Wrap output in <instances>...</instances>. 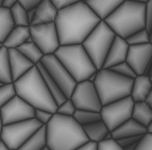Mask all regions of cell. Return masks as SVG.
<instances>
[{
	"mask_svg": "<svg viewBox=\"0 0 152 150\" xmlns=\"http://www.w3.org/2000/svg\"><path fill=\"white\" fill-rule=\"evenodd\" d=\"M36 67H37L38 71H39V74H41L42 78H43L44 82H45L46 86H47V89H48V91L50 92V94L52 95V97H53L54 101L56 102V104H61L62 102L65 101L67 98L65 97V95L62 93V91L60 89V87L58 86V84L56 83V82L53 81V79L50 77V75L47 72V70L45 69V67L42 65L41 63H38L37 65H36Z\"/></svg>",
	"mask_w": 152,
	"mask_h": 150,
	"instance_id": "23",
	"label": "cell"
},
{
	"mask_svg": "<svg viewBox=\"0 0 152 150\" xmlns=\"http://www.w3.org/2000/svg\"><path fill=\"white\" fill-rule=\"evenodd\" d=\"M131 118L147 128L152 121V109L145 101L134 102Z\"/></svg>",
	"mask_w": 152,
	"mask_h": 150,
	"instance_id": "24",
	"label": "cell"
},
{
	"mask_svg": "<svg viewBox=\"0 0 152 150\" xmlns=\"http://www.w3.org/2000/svg\"><path fill=\"white\" fill-rule=\"evenodd\" d=\"M41 64L45 67V69L53 79V81L58 84V86L65 95L66 98H69L76 87L77 82L75 81L68 71L66 70L65 67L60 63L56 56L54 54L44 56Z\"/></svg>",
	"mask_w": 152,
	"mask_h": 150,
	"instance_id": "11",
	"label": "cell"
},
{
	"mask_svg": "<svg viewBox=\"0 0 152 150\" xmlns=\"http://www.w3.org/2000/svg\"><path fill=\"white\" fill-rule=\"evenodd\" d=\"M14 150H19V149H14Z\"/></svg>",
	"mask_w": 152,
	"mask_h": 150,
	"instance_id": "57",
	"label": "cell"
},
{
	"mask_svg": "<svg viewBox=\"0 0 152 150\" xmlns=\"http://www.w3.org/2000/svg\"><path fill=\"white\" fill-rule=\"evenodd\" d=\"M15 27L10 10L0 7V44L2 45L7 36Z\"/></svg>",
	"mask_w": 152,
	"mask_h": 150,
	"instance_id": "26",
	"label": "cell"
},
{
	"mask_svg": "<svg viewBox=\"0 0 152 150\" xmlns=\"http://www.w3.org/2000/svg\"><path fill=\"white\" fill-rule=\"evenodd\" d=\"M151 89H152V85L150 83L149 77L146 76V75L136 76L133 79L130 97H131L132 100L134 102L145 101L147 96L149 95Z\"/></svg>",
	"mask_w": 152,
	"mask_h": 150,
	"instance_id": "21",
	"label": "cell"
},
{
	"mask_svg": "<svg viewBox=\"0 0 152 150\" xmlns=\"http://www.w3.org/2000/svg\"><path fill=\"white\" fill-rule=\"evenodd\" d=\"M0 82L2 83H12V76L9 63L8 49L5 47H0Z\"/></svg>",
	"mask_w": 152,
	"mask_h": 150,
	"instance_id": "28",
	"label": "cell"
},
{
	"mask_svg": "<svg viewBox=\"0 0 152 150\" xmlns=\"http://www.w3.org/2000/svg\"><path fill=\"white\" fill-rule=\"evenodd\" d=\"M81 1L86 3L101 20H104L126 0H81Z\"/></svg>",
	"mask_w": 152,
	"mask_h": 150,
	"instance_id": "18",
	"label": "cell"
},
{
	"mask_svg": "<svg viewBox=\"0 0 152 150\" xmlns=\"http://www.w3.org/2000/svg\"><path fill=\"white\" fill-rule=\"evenodd\" d=\"M2 84H4V83H2V82H0V86H1V85H2Z\"/></svg>",
	"mask_w": 152,
	"mask_h": 150,
	"instance_id": "55",
	"label": "cell"
},
{
	"mask_svg": "<svg viewBox=\"0 0 152 150\" xmlns=\"http://www.w3.org/2000/svg\"><path fill=\"white\" fill-rule=\"evenodd\" d=\"M97 150H124L115 140H105L97 144Z\"/></svg>",
	"mask_w": 152,
	"mask_h": 150,
	"instance_id": "37",
	"label": "cell"
},
{
	"mask_svg": "<svg viewBox=\"0 0 152 150\" xmlns=\"http://www.w3.org/2000/svg\"><path fill=\"white\" fill-rule=\"evenodd\" d=\"M142 135H140V136H130V138H120V140H116V142L121 148H126L130 145L138 144L140 140H142Z\"/></svg>",
	"mask_w": 152,
	"mask_h": 150,
	"instance_id": "39",
	"label": "cell"
},
{
	"mask_svg": "<svg viewBox=\"0 0 152 150\" xmlns=\"http://www.w3.org/2000/svg\"><path fill=\"white\" fill-rule=\"evenodd\" d=\"M0 150H9L8 148H7V146L2 143V140H0Z\"/></svg>",
	"mask_w": 152,
	"mask_h": 150,
	"instance_id": "48",
	"label": "cell"
},
{
	"mask_svg": "<svg viewBox=\"0 0 152 150\" xmlns=\"http://www.w3.org/2000/svg\"><path fill=\"white\" fill-rule=\"evenodd\" d=\"M10 13L15 27H30V23L28 20V16H27V11L18 2L10 9Z\"/></svg>",
	"mask_w": 152,
	"mask_h": 150,
	"instance_id": "30",
	"label": "cell"
},
{
	"mask_svg": "<svg viewBox=\"0 0 152 150\" xmlns=\"http://www.w3.org/2000/svg\"><path fill=\"white\" fill-rule=\"evenodd\" d=\"M54 56L77 83L87 80L97 71L82 44L60 46Z\"/></svg>",
	"mask_w": 152,
	"mask_h": 150,
	"instance_id": "5",
	"label": "cell"
},
{
	"mask_svg": "<svg viewBox=\"0 0 152 150\" xmlns=\"http://www.w3.org/2000/svg\"><path fill=\"white\" fill-rule=\"evenodd\" d=\"M80 0H50V2L54 5V8L58 11L64 10V9L68 8L70 5L75 4Z\"/></svg>",
	"mask_w": 152,
	"mask_h": 150,
	"instance_id": "40",
	"label": "cell"
},
{
	"mask_svg": "<svg viewBox=\"0 0 152 150\" xmlns=\"http://www.w3.org/2000/svg\"><path fill=\"white\" fill-rule=\"evenodd\" d=\"M128 50H129V45L126 42V40L116 35L107 54L102 68H111L117 64L126 62Z\"/></svg>",
	"mask_w": 152,
	"mask_h": 150,
	"instance_id": "16",
	"label": "cell"
},
{
	"mask_svg": "<svg viewBox=\"0 0 152 150\" xmlns=\"http://www.w3.org/2000/svg\"><path fill=\"white\" fill-rule=\"evenodd\" d=\"M46 146H47L46 127L42 126L27 140V142L19 148V150H42Z\"/></svg>",
	"mask_w": 152,
	"mask_h": 150,
	"instance_id": "25",
	"label": "cell"
},
{
	"mask_svg": "<svg viewBox=\"0 0 152 150\" xmlns=\"http://www.w3.org/2000/svg\"><path fill=\"white\" fill-rule=\"evenodd\" d=\"M34 108L16 95L2 108H0L3 125L14 124L34 118Z\"/></svg>",
	"mask_w": 152,
	"mask_h": 150,
	"instance_id": "13",
	"label": "cell"
},
{
	"mask_svg": "<svg viewBox=\"0 0 152 150\" xmlns=\"http://www.w3.org/2000/svg\"><path fill=\"white\" fill-rule=\"evenodd\" d=\"M13 83L16 95L32 108L45 110L52 114L56 112L58 104L46 86L36 65Z\"/></svg>",
	"mask_w": 152,
	"mask_h": 150,
	"instance_id": "3",
	"label": "cell"
},
{
	"mask_svg": "<svg viewBox=\"0 0 152 150\" xmlns=\"http://www.w3.org/2000/svg\"><path fill=\"white\" fill-rule=\"evenodd\" d=\"M58 11L50 2V0H43L34 9V17L30 26L51 23L56 21Z\"/></svg>",
	"mask_w": 152,
	"mask_h": 150,
	"instance_id": "17",
	"label": "cell"
},
{
	"mask_svg": "<svg viewBox=\"0 0 152 150\" xmlns=\"http://www.w3.org/2000/svg\"><path fill=\"white\" fill-rule=\"evenodd\" d=\"M126 42L129 46H137V45H144V44L150 43V35L146 29L137 31L128 38H126Z\"/></svg>",
	"mask_w": 152,
	"mask_h": 150,
	"instance_id": "31",
	"label": "cell"
},
{
	"mask_svg": "<svg viewBox=\"0 0 152 150\" xmlns=\"http://www.w3.org/2000/svg\"><path fill=\"white\" fill-rule=\"evenodd\" d=\"M76 111L77 109L75 107V104L72 103V101L69 98H67L64 102H62L61 104H58L56 113V114L63 115V116L72 117L75 113H76Z\"/></svg>",
	"mask_w": 152,
	"mask_h": 150,
	"instance_id": "34",
	"label": "cell"
},
{
	"mask_svg": "<svg viewBox=\"0 0 152 150\" xmlns=\"http://www.w3.org/2000/svg\"><path fill=\"white\" fill-rule=\"evenodd\" d=\"M103 21L117 36L126 40L145 29V4L126 0Z\"/></svg>",
	"mask_w": 152,
	"mask_h": 150,
	"instance_id": "4",
	"label": "cell"
},
{
	"mask_svg": "<svg viewBox=\"0 0 152 150\" xmlns=\"http://www.w3.org/2000/svg\"><path fill=\"white\" fill-rule=\"evenodd\" d=\"M133 105H134V101L130 96L102 105L100 110L101 120L112 132L121 124L131 118Z\"/></svg>",
	"mask_w": 152,
	"mask_h": 150,
	"instance_id": "9",
	"label": "cell"
},
{
	"mask_svg": "<svg viewBox=\"0 0 152 150\" xmlns=\"http://www.w3.org/2000/svg\"><path fill=\"white\" fill-rule=\"evenodd\" d=\"M72 117H74V119L78 122L79 125L82 126V127L101 119L100 112L85 111V110H77Z\"/></svg>",
	"mask_w": 152,
	"mask_h": 150,
	"instance_id": "29",
	"label": "cell"
},
{
	"mask_svg": "<svg viewBox=\"0 0 152 150\" xmlns=\"http://www.w3.org/2000/svg\"><path fill=\"white\" fill-rule=\"evenodd\" d=\"M53 114L48 111H45V110H34V118L37 120L42 126H46L50 121V119L52 118Z\"/></svg>",
	"mask_w": 152,
	"mask_h": 150,
	"instance_id": "35",
	"label": "cell"
},
{
	"mask_svg": "<svg viewBox=\"0 0 152 150\" xmlns=\"http://www.w3.org/2000/svg\"><path fill=\"white\" fill-rule=\"evenodd\" d=\"M9 63L13 82L27 74L31 68L35 66L32 62H30L25 56L19 52L17 49H8Z\"/></svg>",
	"mask_w": 152,
	"mask_h": 150,
	"instance_id": "15",
	"label": "cell"
},
{
	"mask_svg": "<svg viewBox=\"0 0 152 150\" xmlns=\"http://www.w3.org/2000/svg\"><path fill=\"white\" fill-rule=\"evenodd\" d=\"M69 99L72 101L77 110L100 112L102 108L96 87L94 83L89 82L88 80L77 83Z\"/></svg>",
	"mask_w": 152,
	"mask_h": 150,
	"instance_id": "12",
	"label": "cell"
},
{
	"mask_svg": "<svg viewBox=\"0 0 152 150\" xmlns=\"http://www.w3.org/2000/svg\"><path fill=\"white\" fill-rule=\"evenodd\" d=\"M45 127L47 146L50 150H76L88 142L82 126L74 117L54 113Z\"/></svg>",
	"mask_w": 152,
	"mask_h": 150,
	"instance_id": "2",
	"label": "cell"
},
{
	"mask_svg": "<svg viewBox=\"0 0 152 150\" xmlns=\"http://www.w3.org/2000/svg\"><path fill=\"white\" fill-rule=\"evenodd\" d=\"M1 46H2V45H1V44H0V47H1Z\"/></svg>",
	"mask_w": 152,
	"mask_h": 150,
	"instance_id": "56",
	"label": "cell"
},
{
	"mask_svg": "<svg viewBox=\"0 0 152 150\" xmlns=\"http://www.w3.org/2000/svg\"><path fill=\"white\" fill-rule=\"evenodd\" d=\"M16 96L14 83H4L0 86V108L7 104L12 98Z\"/></svg>",
	"mask_w": 152,
	"mask_h": 150,
	"instance_id": "32",
	"label": "cell"
},
{
	"mask_svg": "<svg viewBox=\"0 0 152 150\" xmlns=\"http://www.w3.org/2000/svg\"><path fill=\"white\" fill-rule=\"evenodd\" d=\"M2 127H3V124H2V118H1V112H0V133H1Z\"/></svg>",
	"mask_w": 152,
	"mask_h": 150,
	"instance_id": "50",
	"label": "cell"
},
{
	"mask_svg": "<svg viewBox=\"0 0 152 150\" xmlns=\"http://www.w3.org/2000/svg\"><path fill=\"white\" fill-rule=\"evenodd\" d=\"M1 3H2V0H0V7H1Z\"/></svg>",
	"mask_w": 152,
	"mask_h": 150,
	"instance_id": "54",
	"label": "cell"
},
{
	"mask_svg": "<svg viewBox=\"0 0 152 150\" xmlns=\"http://www.w3.org/2000/svg\"><path fill=\"white\" fill-rule=\"evenodd\" d=\"M88 142L98 143L105 140H112V133L101 119L82 127Z\"/></svg>",
	"mask_w": 152,
	"mask_h": 150,
	"instance_id": "20",
	"label": "cell"
},
{
	"mask_svg": "<svg viewBox=\"0 0 152 150\" xmlns=\"http://www.w3.org/2000/svg\"><path fill=\"white\" fill-rule=\"evenodd\" d=\"M149 35H150V43L152 44V29H151V31H150Z\"/></svg>",
	"mask_w": 152,
	"mask_h": 150,
	"instance_id": "51",
	"label": "cell"
},
{
	"mask_svg": "<svg viewBox=\"0 0 152 150\" xmlns=\"http://www.w3.org/2000/svg\"><path fill=\"white\" fill-rule=\"evenodd\" d=\"M76 150H97V144L93 142H87L86 144H84L83 146L79 147Z\"/></svg>",
	"mask_w": 152,
	"mask_h": 150,
	"instance_id": "42",
	"label": "cell"
},
{
	"mask_svg": "<svg viewBox=\"0 0 152 150\" xmlns=\"http://www.w3.org/2000/svg\"><path fill=\"white\" fill-rule=\"evenodd\" d=\"M145 102L152 109V89H151V91H150L149 95L147 96V98H146V100H145Z\"/></svg>",
	"mask_w": 152,
	"mask_h": 150,
	"instance_id": "45",
	"label": "cell"
},
{
	"mask_svg": "<svg viewBox=\"0 0 152 150\" xmlns=\"http://www.w3.org/2000/svg\"><path fill=\"white\" fill-rule=\"evenodd\" d=\"M111 70H113L116 74L120 75L122 77H126V78H129V79H134L136 77V74L134 72V70L130 67V65L127 63V62H122V63H119L115 65V66L111 67Z\"/></svg>",
	"mask_w": 152,
	"mask_h": 150,
	"instance_id": "33",
	"label": "cell"
},
{
	"mask_svg": "<svg viewBox=\"0 0 152 150\" xmlns=\"http://www.w3.org/2000/svg\"><path fill=\"white\" fill-rule=\"evenodd\" d=\"M145 29L148 33L152 29V0H148L145 4Z\"/></svg>",
	"mask_w": 152,
	"mask_h": 150,
	"instance_id": "36",
	"label": "cell"
},
{
	"mask_svg": "<svg viewBox=\"0 0 152 150\" xmlns=\"http://www.w3.org/2000/svg\"><path fill=\"white\" fill-rule=\"evenodd\" d=\"M18 2V0H2V3H1V7L4 9H8L10 10L13 5H15Z\"/></svg>",
	"mask_w": 152,
	"mask_h": 150,
	"instance_id": "43",
	"label": "cell"
},
{
	"mask_svg": "<svg viewBox=\"0 0 152 150\" xmlns=\"http://www.w3.org/2000/svg\"><path fill=\"white\" fill-rule=\"evenodd\" d=\"M152 58V44L129 46L126 62L130 65L136 76L145 75L148 64Z\"/></svg>",
	"mask_w": 152,
	"mask_h": 150,
	"instance_id": "14",
	"label": "cell"
},
{
	"mask_svg": "<svg viewBox=\"0 0 152 150\" xmlns=\"http://www.w3.org/2000/svg\"><path fill=\"white\" fill-rule=\"evenodd\" d=\"M147 133H151L152 134V121L150 122V125L147 127Z\"/></svg>",
	"mask_w": 152,
	"mask_h": 150,
	"instance_id": "49",
	"label": "cell"
},
{
	"mask_svg": "<svg viewBox=\"0 0 152 150\" xmlns=\"http://www.w3.org/2000/svg\"><path fill=\"white\" fill-rule=\"evenodd\" d=\"M43 0H18V3L25 9L26 11L34 10Z\"/></svg>",
	"mask_w": 152,
	"mask_h": 150,
	"instance_id": "41",
	"label": "cell"
},
{
	"mask_svg": "<svg viewBox=\"0 0 152 150\" xmlns=\"http://www.w3.org/2000/svg\"><path fill=\"white\" fill-rule=\"evenodd\" d=\"M112 138L113 140H120L124 138H130V136H140L147 133V128L135 121L134 119H128L124 124L117 127L115 130L112 131Z\"/></svg>",
	"mask_w": 152,
	"mask_h": 150,
	"instance_id": "19",
	"label": "cell"
},
{
	"mask_svg": "<svg viewBox=\"0 0 152 150\" xmlns=\"http://www.w3.org/2000/svg\"><path fill=\"white\" fill-rule=\"evenodd\" d=\"M101 19L84 1L58 12L56 25L61 46L82 44Z\"/></svg>",
	"mask_w": 152,
	"mask_h": 150,
	"instance_id": "1",
	"label": "cell"
},
{
	"mask_svg": "<svg viewBox=\"0 0 152 150\" xmlns=\"http://www.w3.org/2000/svg\"><path fill=\"white\" fill-rule=\"evenodd\" d=\"M133 79L116 74L110 68L97 70L94 85L102 105L130 96Z\"/></svg>",
	"mask_w": 152,
	"mask_h": 150,
	"instance_id": "6",
	"label": "cell"
},
{
	"mask_svg": "<svg viewBox=\"0 0 152 150\" xmlns=\"http://www.w3.org/2000/svg\"><path fill=\"white\" fill-rule=\"evenodd\" d=\"M29 29L32 42L43 52L44 56L54 54L61 46L54 23L30 26Z\"/></svg>",
	"mask_w": 152,
	"mask_h": 150,
	"instance_id": "10",
	"label": "cell"
},
{
	"mask_svg": "<svg viewBox=\"0 0 152 150\" xmlns=\"http://www.w3.org/2000/svg\"><path fill=\"white\" fill-rule=\"evenodd\" d=\"M17 50L19 51L23 56H25L26 58L28 59L29 61L32 62L34 65H37L38 63H41L42 59H43V56H44L43 52L38 49V47L36 46L33 42H31V43L26 42L21 46L18 47Z\"/></svg>",
	"mask_w": 152,
	"mask_h": 150,
	"instance_id": "27",
	"label": "cell"
},
{
	"mask_svg": "<svg viewBox=\"0 0 152 150\" xmlns=\"http://www.w3.org/2000/svg\"><path fill=\"white\" fill-rule=\"evenodd\" d=\"M29 37H30L29 27H14L2 43V46L7 49H17L28 41Z\"/></svg>",
	"mask_w": 152,
	"mask_h": 150,
	"instance_id": "22",
	"label": "cell"
},
{
	"mask_svg": "<svg viewBox=\"0 0 152 150\" xmlns=\"http://www.w3.org/2000/svg\"><path fill=\"white\" fill-rule=\"evenodd\" d=\"M129 1H132V2L135 3H140V4H146L148 2V0H129Z\"/></svg>",
	"mask_w": 152,
	"mask_h": 150,
	"instance_id": "47",
	"label": "cell"
},
{
	"mask_svg": "<svg viewBox=\"0 0 152 150\" xmlns=\"http://www.w3.org/2000/svg\"><path fill=\"white\" fill-rule=\"evenodd\" d=\"M149 80H150V83H151V85H152V77H149Z\"/></svg>",
	"mask_w": 152,
	"mask_h": 150,
	"instance_id": "53",
	"label": "cell"
},
{
	"mask_svg": "<svg viewBox=\"0 0 152 150\" xmlns=\"http://www.w3.org/2000/svg\"><path fill=\"white\" fill-rule=\"evenodd\" d=\"M145 75L148 77H152V58H151V60H150L149 64H148L147 69L145 71Z\"/></svg>",
	"mask_w": 152,
	"mask_h": 150,
	"instance_id": "44",
	"label": "cell"
},
{
	"mask_svg": "<svg viewBox=\"0 0 152 150\" xmlns=\"http://www.w3.org/2000/svg\"><path fill=\"white\" fill-rule=\"evenodd\" d=\"M115 36L116 34L112 31V29L101 20L82 43V46L94 63L97 70L103 67V63Z\"/></svg>",
	"mask_w": 152,
	"mask_h": 150,
	"instance_id": "7",
	"label": "cell"
},
{
	"mask_svg": "<svg viewBox=\"0 0 152 150\" xmlns=\"http://www.w3.org/2000/svg\"><path fill=\"white\" fill-rule=\"evenodd\" d=\"M135 150H152V134L145 133Z\"/></svg>",
	"mask_w": 152,
	"mask_h": 150,
	"instance_id": "38",
	"label": "cell"
},
{
	"mask_svg": "<svg viewBox=\"0 0 152 150\" xmlns=\"http://www.w3.org/2000/svg\"><path fill=\"white\" fill-rule=\"evenodd\" d=\"M42 150H50V148H49L48 146H46V147H44V148H43V149H42Z\"/></svg>",
	"mask_w": 152,
	"mask_h": 150,
	"instance_id": "52",
	"label": "cell"
},
{
	"mask_svg": "<svg viewBox=\"0 0 152 150\" xmlns=\"http://www.w3.org/2000/svg\"><path fill=\"white\" fill-rule=\"evenodd\" d=\"M27 16H28V20L29 23H32L33 20V17H34V10H30V11H27Z\"/></svg>",
	"mask_w": 152,
	"mask_h": 150,
	"instance_id": "46",
	"label": "cell"
},
{
	"mask_svg": "<svg viewBox=\"0 0 152 150\" xmlns=\"http://www.w3.org/2000/svg\"><path fill=\"white\" fill-rule=\"evenodd\" d=\"M41 127L42 125L35 118L3 125L0 133V140L9 150L19 149L31 135Z\"/></svg>",
	"mask_w": 152,
	"mask_h": 150,
	"instance_id": "8",
	"label": "cell"
}]
</instances>
